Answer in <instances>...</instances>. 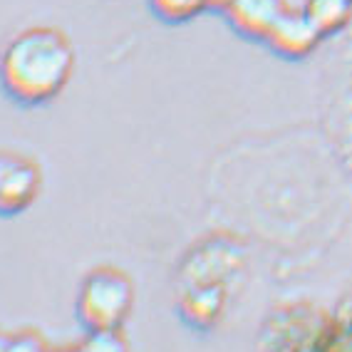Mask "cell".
Returning a JSON list of instances; mask_svg holds the SVG:
<instances>
[{"label":"cell","mask_w":352,"mask_h":352,"mask_svg":"<svg viewBox=\"0 0 352 352\" xmlns=\"http://www.w3.org/2000/svg\"><path fill=\"white\" fill-rule=\"evenodd\" d=\"M72 75L75 47L60 28L20 30L0 52V89L18 107L38 109L55 102Z\"/></svg>","instance_id":"1"},{"label":"cell","mask_w":352,"mask_h":352,"mask_svg":"<svg viewBox=\"0 0 352 352\" xmlns=\"http://www.w3.org/2000/svg\"><path fill=\"white\" fill-rule=\"evenodd\" d=\"M75 310L85 330H122L134 310L132 278L114 265L89 271L77 290Z\"/></svg>","instance_id":"2"},{"label":"cell","mask_w":352,"mask_h":352,"mask_svg":"<svg viewBox=\"0 0 352 352\" xmlns=\"http://www.w3.org/2000/svg\"><path fill=\"white\" fill-rule=\"evenodd\" d=\"M263 352H327V313L308 302H293L268 318Z\"/></svg>","instance_id":"3"},{"label":"cell","mask_w":352,"mask_h":352,"mask_svg":"<svg viewBox=\"0 0 352 352\" xmlns=\"http://www.w3.org/2000/svg\"><path fill=\"white\" fill-rule=\"evenodd\" d=\"M43 191L38 162L13 149H0V219L25 214Z\"/></svg>","instance_id":"4"},{"label":"cell","mask_w":352,"mask_h":352,"mask_svg":"<svg viewBox=\"0 0 352 352\" xmlns=\"http://www.w3.org/2000/svg\"><path fill=\"white\" fill-rule=\"evenodd\" d=\"M320 30L313 25V20L305 15L302 8L290 6L280 20H278L273 30L268 32L265 38V47L278 55L280 60H290V63H298V60H305V57L313 55L322 43Z\"/></svg>","instance_id":"5"},{"label":"cell","mask_w":352,"mask_h":352,"mask_svg":"<svg viewBox=\"0 0 352 352\" xmlns=\"http://www.w3.org/2000/svg\"><path fill=\"white\" fill-rule=\"evenodd\" d=\"M290 8L288 0H233L223 10V18L236 35L251 43H265L280 15Z\"/></svg>","instance_id":"6"},{"label":"cell","mask_w":352,"mask_h":352,"mask_svg":"<svg viewBox=\"0 0 352 352\" xmlns=\"http://www.w3.org/2000/svg\"><path fill=\"white\" fill-rule=\"evenodd\" d=\"M302 10L322 38L340 35L352 23V0H305Z\"/></svg>","instance_id":"7"},{"label":"cell","mask_w":352,"mask_h":352,"mask_svg":"<svg viewBox=\"0 0 352 352\" xmlns=\"http://www.w3.org/2000/svg\"><path fill=\"white\" fill-rule=\"evenodd\" d=\"M327 352H352V293L327 313Z\"/></svg>","instance_id":"8"},{"label":"cell","mask_w":352,"mask_h":352,"mask_svg":"<svg viewBox=\"0 0 352 352\" xmlns=\"http://www.w3.org/2000/svg\"><path fill=\"white\" fill-rule=\"evenodd\" d=\"M149 10L166 25H184L206 13V0H146Z\"/></svg>","instance_id":"9"},{"label":"cell","mask_w":352,"mask_h":352,"mask_svg":"<svg viewBox=\"0 0 352 352\" xmlns=\"http://www.w3.org/2000/svg\"><path fill=\"white\" fill-rule=\"evenodd\" d=\"M80 352H129L122 330H85V338L77 342Z\"/></svg>","instance_id":"10"},{"label":"cell","mask_w":352,"mask_h":352,"mask_svg":"<svg viewBox=\"0 0 352 352\" xmlns=\"http://www.w3.org/2000/svg\"><path fill=\"white\" fill-rule=\"evenodd\" d=\"M0 352H47V342L35 330H20L13 335H3Z\"/></svg>","instance_id":"11"},{"label":"cell","mask_w":352,"mask_h":352,"mask_svg":"<svg viewBox=\"0 0 352 352\" xmlns=\"http://www.w3.org/2000/svg\"><path fill=\"white\" fill-rule=\"evenodd\" d=\"M231 3H233V0H206L208 10H216V13H223Z\"/></svg>","instance_id":"12"},{"label":"cell","mask_w":352,"mask_h":352,"mask_svg":"<svg viewBox=\"0 0 352 352\" xmlns=\"http://www.w3.org/2000/svg\"><path fill=\"white\" fill-rule=\"evenodd\" d=\"M47 352H80V350H77V345H72V347H47Z\"/></svg>","instance_id":"13"},{"label":"cell","mask_w":352,"mask_h":352,"mask_svg":"<svg viewBox=\"0 0 352 352\" xmlns=\"http://www.w3.org/2000/svg\"><path fill=\"white\" fill-rule=\"evenodd\" d=\"M0 340H3V335H0Z\"/></svg>","instance_id":"14"}]
</instances>
